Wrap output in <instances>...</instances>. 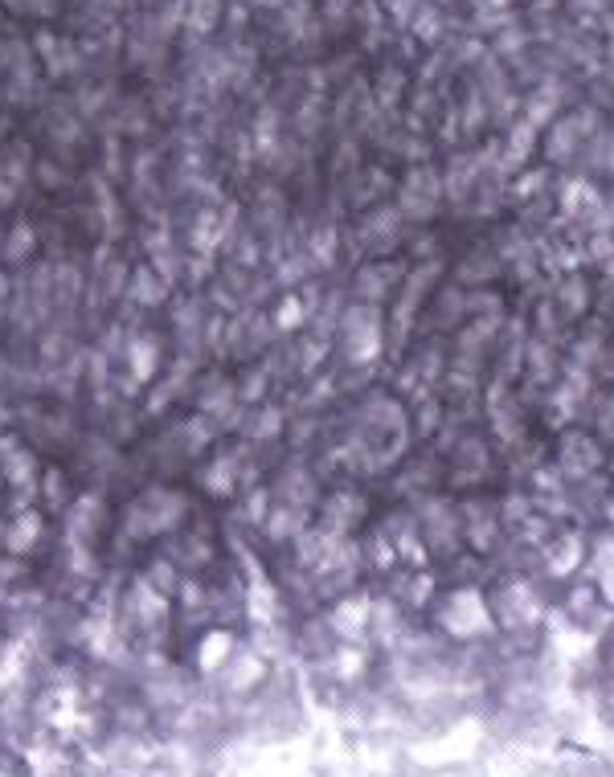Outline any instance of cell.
Instances as JSON below:
<instances>
[{
    "label": "cell",
    "mask_w": 614,
    "mask_h": 777,
    "mask_svg": "<svg viewBox=\"0 0 614 777\" xmlns=\"http://www.w3.org/2000/svg\"><path fill=\"white\" fill-rule=\"evenodd\" d=\"M512 352H504V348H496V356H492V364H499V360H508ZM524 356H529V340H520L516 344V368H520V377H524Z\"/></svg>",
    "instance_id": "1"
}]
</instances>
